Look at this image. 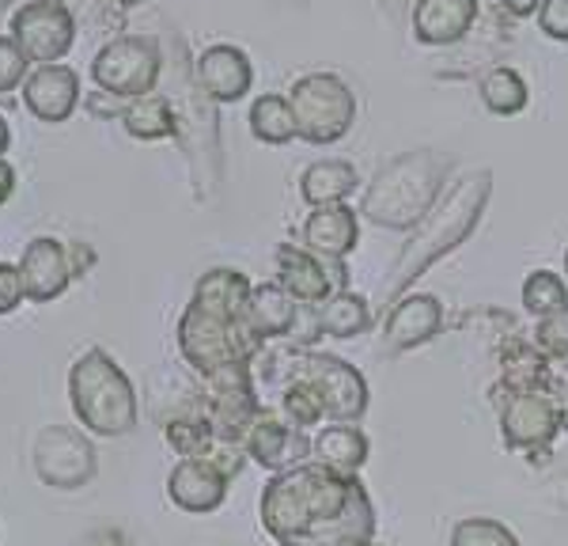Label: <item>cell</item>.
Listing matches in <instances>:
<instances>
[{
  "label": "cell",
  "instance_id": "6da1fadb",
  "mask_svg": "<svg viewBox=\"0 0 568 546\" xmlns=\"http://www.w3.org/2000/svg\"><path fill=\"white\" fill-rule=\"evenodd\" d=\"M258 520L277 546H345L368 543L379 532V516L361 475H337L315 459L270 475L262 486Z\"/></svg>",
  "mask_w": 568,
  "mask_h": 546
},
{
  "label": "cell",
  "instance_id": "7a4b0ae2",
  "mask_svg": "<svg viewBox=\"0 0 568 546\" xmlns=\"http://www.w3.org/2000/svg\"><path fill=\"white\" fill-rule=\"evenodd\" d=\"M489 198H493V171L489 168L455 179L452 186L439 194V202L420 216L414 232L406 235V247H402L398 259H394L387 304L402 300L420 273H428L439 259H447L455 247H463L466 235L478 228Z\"/></svg>",
  "mask_w": 568,
  "mask_h": 546
},
{
  "label": "cell",
  "instance_id": "3957f363",
  "mask_svg": "<svg viewBox=\"0 0 568 546\" xmlns=\"http://www.w3.org/2000/svg\"><path fill=\"white\" fill-rule=\"evenodd\" d=\"M447 175H452V156H439L436 149L402 152L368 182L361 213L387 232H414L420 216L439 202Z\"/></svg>",
  "mask_w": 568,
  "mask_h": 546
},
{
  "label": "cell",
  "instance_id": "277c9868",
  "mask_svg": "<svg viewBox=\"0 0 568 546\" xmlns=\"http://www.w3.org/2000/svg\"><path fill=\"white\" fill-rule=\"evenodd\" d=\"M69 406L80 429L88 436H103V441L130 436L141 422V398H136L133 380L103 345H91L72 361Z\"/></svg>",
  "mask_w": 568,
  "mask_h": 546
},
{
  "label": "cell",
  "instance_id": "5b68a950",
  "mask_svg": "<svg viewBox=\"0 0 568 546\" xmlns=\"http://www.w3.org/2000/svg\"><path fill=\"white\" fill-rule=\"evenodd\" d=\"M179 353L197 376H213L232 364H258L265 342H258L246 326V318L220 315L213 307H201L190 300L179 315Z\"/></svg>",
  "mask_w": 568,
  "mask_h": 546
},
{
  "label": "cell",
  "instance_id": "8992f818",
  "mask_svg": "<svg viewBox=\"0 0 568 546\" xmlns=\"http://www.w3.org/2000/svg\"><path fill=\"white\" fill-rule=\"evenodd\" d=\"M288 103L296 114V136L315 149L349 136L356 122V95L334 72H307L288 88Z\"/></svg>",
  "mask_w": 568,
  "mask_h": 546
},
{
  "label": "cell",
  "instance_id": "52a82bcc",
  "mask_svg": "<svg viewBox=\"0 0 568 546\" xmlns=\"http://www.w3.org/2000/svg\"><path fill=\"white\" fill-rule=\"evenodd\" d=\"M493 406L500 410L504 444L524 455L527 463H546L554 455L557 436L568 429V406L561 403V395L519 391V395H493Z\"/></svg>",
  "mask_w": 568,
  "mask_h": 546
},
{
  "label": "cell",
  "instance_id": "ba28073f",
  "mask_svg": "<svg viewBox=\"0 0 568 546\" xmlns=\"http://www.w3.org/2000/svg\"><path fill=\"white\" fill-rule=\"evenodd\" d=\"M91 80L114 99H141L163 80V46L152 34H114L99 46Z\"/></svg>",
  "mask_w": 568,
  "mask_h": 546
},
{
  "label": "cell",
  "instance_id": "9c48e42d",
  "mask_svg": "<svg viewBox=\"0 0 568 546\" xmlns=\"http://www.w3.org/2000/svg\"><path fill=\"white\" fill-rule=\"evenodd\" d=\"M201 384V410L216 433V444H243L251 433L254 417L262 414L258 376L254 364H232L213 376H197Z\"/></svg>",
  "mask_w": 568,
  "mask_h": 546
},
{
  "label": "cell",
  "instance_id": "30bf717a",
  "mask_svg": "<svg viewBox=\"0 0 568 546\" xmlns=\"http://www.w3.org/2000/svg\"><path fill=\"white\" fill-rule=\"evenodd\" d=\"M31 467L42 486L72 494V489H84L88 482L95 478L99 452L84 429H72V425H45V429L34 436Z\"/></svg>",
  "mask_w": 568,
  "mask_h": 546
},
{
  "label": "cell",
  "instance_id": "8fae6325",
  "mask_svg": "<svg viewBox=\"0 0 568 546\" xmlns=\"http://www.w3.org/2000/svg\"><path fill=\"white\" fill-rule=\"evenodd\" d=\"M12 39L34 65H58L77 46V23L58 0H23L12 12Z\"/></svg>",
  "mask_w": 568,
  "mask_h": 546
},
{
  "label": "cell",
  "instance_id": "7c38bea8",
  "mask_svg": "<svg viewBox=\"0 0 568 546\" xmlns=\"http://www.w3.org/2000/svg\"><path fill=\"white\" fill-rule=\"evenodd\" d=\"M500 380L493 384V395H519V391H546V395H565L568 384L554 372V357L538 350L535 338L511 334L497 345Z\"/></svg>",
  "mask_w": 568,
  "mask_h": 546
},
{
  "label": "cell",
  "instance_id": "4fadbf2b",
  "mask_svg": "<svg viewBox=\"0 0 568 546\" xmlns=\"http://www.w3.org/2000/svg\"><path fill=\"white\" fill-rule=\"evenodd\" d=\"M273 262H277V281L300 307H323L337 289H349L342 277V262H326L296 243H281Z\"/></svg>",
  "mask_w": 568,
  "mask_h": 546
},
{
  "label": "cell",
  "instance_id": "5bb4252c",
  "mask_svg": "<svg viewBox=\"0 0 568 546\" xmlns=\"http://www.w3.org/2000/svg\"><path fill=\"white\" fill-rule=\"evenodd\" d=\"M243 452L246 459L258 463L270 475H281V471H292L300 463H311V436L292 429L281 410L262 406V414L254 417L251 433L243 441Z\"/></svg>",
  "mask_w": 568,
  "mask_h": 546
},
{
  "label": "cell",
  "instance_id": "9a60e30c",
  "mask_svg": "<svg viewBox=\"0 0 568 546\" xmlns=\"http://www.w3.org/2000/svg\"><path fill=\"white\" fill-rule=\"evenodd\" d=\"M16 266H20L23 293L31 304H50L77 281L69 266V243H61L58 235H34Z\"/></svg>",
  "mask_w": 568,
  "mask_h": 546
},
{
  "label": "cell",
  "instance_id": "2e32d148",
  "mask_svg": "<svg viewBox=\"0 0 568 546\" xmlns=\"http://www.w3.org/2000/svg\"><path fill=\"white\" fill-rule=\"evenodd\" d=\"M444 331V304L433 293H406L394 300L387 318H383V342L390 353L420 350Z\"/></svg>",
  "mask_w": 568,
  "mask_h": 546
},
{
  "label": "cell",
  "instance_id": "e0dca14e",
  "mask_svg": "<svg viewBox=\"0 0 568 546\" xmlns=\"http://www.w3.org/2000/svg\"><path fill=\"white\" fill-rule=\"evenodd\" d=\"M80 72L72 65H34L23 80V103L39 122H69L80 107Z\"/></svg>",
  "mask_w": 568,
  "mask_h": 546
},
{
  "label": "cell",
  "instance_id": "ac0fdd59",
  "mask_svg": "<svg viewBox=\"0 0 568 546\" xmlns=\"http://www.w3.org/2000/svg\"><path fill=\"white\" fill-rule=\"evenodd\" d=\"M232 478L213 459H179L168 475V497L190 516H209L227 501Z\"/></svg>",
  "mask_w": 568,
  "mask_h": 546
},
{
  "label": "cell",
  "instance_id": "d6986e66",
  "mask_svg": "<svg viewBox=\"0 0 568 546\" xmlns=\"http://www.w3.org/2000/svg\"><path fill=\"white\" fill-rule=\"evenodd\" d=\"M197 84L205 88V95L213 103H240L246 91L254 88V65L251 58L232 42H216L209 50L197 53L194 61Z\"/></svg>",
  "mask_w": 568,
  "mask_h": 546
},
{
  "label": "cell",
  "instance_id": "ffe728a7",
  "mask_svg": "<svg viewBox=\"0 0 568 546\" xmlns=\"http://www.w3.org/2000/svg\"><path fill=\"white\" fill-rule=\"evenodd\" d=\"M478 12V0H417L409 27H414V39L425 46H459L466 34H474Z\"/></svg>",
  "mask_w": 568,
  "mask_h": 546
},
{
  "label": "cell",
  "instance_id": "44dd1931",
  "mask_svg": "<svg viewBox=\"0 0 568 546\" xmlns=\"http://www.w3.org/2000/svg\"><path fill=\"white\" fill-rule=\"evenodd\" d=\"M361 243V213L345 205L311 209L304 221V247L326 262H345Z\"/></svg>",
  "mask_w": 568,
  "mask_h": 546
},
{
  "label": "cell",
  "instance_id": "7402d4cb",
  "mask_svg": "<svg viewBox=\"0 0 568 546\" xmlns=\"http://www.w3.org/2000/svg\"><path fill=\"white\" fill-rule=\"evenodd\" d=\"M246 326L258 342H292L300 334V304L281 281H258L246 300Z\"/></svg>",
  "mask_w": 568,
  "mask_h": 546
},
{
  "label": "cell",
  "instance_id": "603a6c76",
  "mask_svg": "<svg viewBox=\"0 0 568 546\" xmlns=\"http://www.w3.org/2000/svg\"><path fill=\"white\" fill-rule=\"evenodd\" d=\"M368 455H372V444L361 425L329 422L311 436V459L323 463L329 471H337V475H361Z\"/></svg>",
  "mask_w": 568,
  "mask_h": 546
},
{
  "label": "cell",
  "instance_id": "cb8c5ba5",
  "mask_svg": "<svg viewBox=\"0 0 568 546\" xmlns=\"http://www.w3.org/2000/svg\"><path fill=\"white\" fill-rule=\"evenodd\" d=\"M356 186H361V171H356L349 160H315L304 175H300V198H304L311 209L345 205Z\"/></svg>",
  "mask_w": 568,
  "mask_h": 546
},
{
  "label": "cell",
  "instance_id": "d4e9b609",
  "mask_svg": "<svg viewBox=\"0 0 568 546\" xmlns=\"http://www.w3.org/2000/svg\"><path fill=\"white\" fill-rule=\"evenodd\" d=\"M315 323L318 334H326V338H361L372 326V304L353 289H337L323 307H315Z\"/></svg>",
  "mask_w": 568,
  "mask_h": 546
},
{
  "label": "cell",
  "instance_id": "484cf974",
  "mask_svg": "<svg viewBox=\"0 0 568 546\" xmlns=\"http://www.w3.org/2000/svg\"><path fill=\"white\" fill-rule=\"evenodd\" d=\"M125 133L136 141H163V136H179L175 111H171V99L163 91H149L141 99H130L122 111Z\"/></svg>",
  "mask_w": 568,
  "mask_h": 546
},
{
  "label": "cell",
  "instance_id": "4316f807",
  "mask_svg": "<svg viewBox=\"0 0 568 546\" xmlns=\"http://www.w3.org/2000/svg\"><path fill=\"white\" fill-rule=\"evenodd\" d=\"M478 91H481V103L489 107L493 114H500V118H511V114L527 111V103H530L527 80L519 77L511 65H489V69H485Z\"/></svg>",
  "mask_w": 568,
  "mask_h": 546
},
{
  "label": "cell",
  "instance_id": "83f0119b",
  "mask_svg": "<svg viewBox=\"0 0 568 546\" xmlns=\"http://www.w3.org/2000/svg\"><path fill=\"white\" fill-rule=\"evenodd\" d=\"M251 133L262 144H288L296 141V114H292L288 95L265 91L251 103Z\"/></svg>",
  "mask_w": 568,
  "mask_h": 546
},
{
  "label": "cell",
  "instance_id": "f1b7e54d",
  "mask_svg": "<svg viewBox=\"0 0 568 546\" xmlns=\"http://www.w3.org/2000/svg\"><path fill=\"white\" fill-rule=\"evenodd\" d=\"M277 410L284 414V422H288L292 429H300V433H307V429H315V425L329 422L323 398H318V391L311 387V384H304V380H292V384L281 387Z\"/></svg>",
  "mask_w": 568,
  "mask_h": 546
},
{
  "label": "cell",
  "instance_id": "f546056e",
  "mask_svg": "<svg viewBox=\"0 0 568 546\" xmlns=\"http://www.w3.org/2000/svg\"><path fill=\"white\" fill-rule=\"evenodd\" d=\"M565 304H568V281L561 277V273H554V270L527 273L524 307H527V315H535V323L546 315H554V312H561Z\"/></svg>",
  "mask_w": 568,
  "mask_h": 546
},
{
  "label": "cell",
  "instance_id": "4dcf8cb0",
  "mask_svg": "<svg viewBox=\"0 0 568 546\" xmlns=\"http://www.w3.org/2000/svg\"><path fill=\"white\" fill-rule=\"evenodd\" d=\"M447 546H524L516 539L508 524L493 520V516H466L452 527Z\"/></svg>",
  "mask_w": 568,
  "mask_h": 546
},
{
  "label": "cell",
  "instance_id": "1f68e13d",
  "mask_svg": "<svg viewBox=\"0 0 568 546\" xmlns=\"http://www.w3.org/2000/svg\"><path fill=\"white\" fill-rule=\"evenodd\" d=\"M530 338L538 342V350H542L546 357L565 361V357H568V304L561 307V312L538 318V323H535V334H530Z\"/></svg>",
  "mask_w": 568,
  "mask_h": 546
},
{
  "label": "cell",
  "instance_id": "d6a6232c",
  "mask_svg": "<svg viewBox=\"0 0 568 546\" xmlns=\"http://www.w3.org/2000/svg\"><path fill=\"white\" fill-rule=\"evenodd\" d=\"M27 72H31V61L27 53L16 46L12 34H0V95L12 88H23Z\"/></svg>",
  "mask_w": 568,
  "mask_h": 546
},
{
  "label": "cell",
  "instance_id": "836d02e7",
  "mask_svg": "<svg viewBox=\"0 0 568 546\" xmlns=\"http://www.w3.org/2000/svg\"><path fill=\"white\" fill-rule=\"evenodd\" d=\"M58 4L72 16V23H77V27H103L106 20L122 23V20H114V16H110L106 0H58Z\"/></svg>",
  "mask_w": 568,
  "mask_h": 546
},
{
  "label": "cell",
  "instance_id": "e575fe53",
  "mask_svg": "<svg viewBox=\"0 0 568 546\" xmlns=\"http://www.w3.org/2000/svg\"><path fill=\"white\" fill-rule=\"evenodd\" d=\"M538 27H542L546 39L568 42V0H542V8H538Z\"/></svg>",
  "mask_w": 568,
  "mask_h": 546
},
{
  "label": "cell",
  "instance_id": "d590c367",
  "mask_svg": "<svg viewBox=\"0 0 568 546\" xmlns=\"http://www.w3.org/2000/svg\"><path fill=\"white\" fill-rule=\"evenodd\" d=\"M23 300H27V293H23L20 266H12V262H0V315H12Z\"/></svg>",
  "mask_w": 568,
  "mask_h": 546
},
{
  "label": "cell",
  "instance_id": "8d00e7d4",
  "mask_svg": "<svg viewBox=\"0 0 568 546\" xmlns=\"http://www.w3.org/2000/svg\"><path fill=\"white\" fill-rule=\"evenodd\" d=\"M69 266H72V277H84V273L95 266V251L88 243H69Z\"/></svg>",
  "mask_w": 568,
  "mask_h": 546
},
{
  "label": "cell",
  "instance_id": "74e56055",
  "mask_svg": "<svg viewBox=\"0 0 568 546\" xmlns=\"http://www.w3.org/2000/svg\"><path fill=\"white\" fill-rule=\"evenodd\" d=\"M500 12H508L511 20H530V16H538V8H542V0H497Z\"/></svg>",
  "mask_w": 568,
  "mask_h": 546
},
{
  "label": "cell",
  "instance_id": "f35d334b",
  "mask_svg": "<svg viewBox=\"0 0 568 546\" xmlns=\"http://www.w3.org/2000/svg\"><path fill=\"white\" fill-rule=\"evenodd\" d=\"M12 194H16V168L4 156H0V205H4Z\"/></svg>",
  "mask_w": 568,
  "mask_h": 546
},
{
  "label": "cell",
  "instance_id": "ab89813d",
  "mask_svg": "<svg viewBox=\"0 0 568 546\" xmlns=\"http://www.w3.org/2000/svg\"><path fill=\"white\" fill-rule=\"evenodd\" d=\"M8 144H12V125H8L4 114H0V156L8 152Z\"/></svg>",
  "mask_w": 568,
  "mask_h": 546
},
{
  "label": "cell",
  "instance_id": "60d3db41",
  "mask_svg": "<svg viewBox=\"0 0 568 546\" xmlns=\"http://www.w3.org/2000/svg\"><path fill=\"white\" fill-rule=\"evenodd\" d=\"M383 8H390V12H402V8H409V0H379ZM417 4V0H414Z\"/></svg>",
  "mask_w": 568,
  "mask_h": 546
},
{
  "label": "cell",
  "instance_id": "b9f144b4",
  "mask_svg": "<svg viewBox=\"0 0 568 546\" xmlns=\"http://www.w3.org/2000/svg\"><path fill=\"white\" fill-rule=\"evenodd\" d=\"M110 4L122 8V12H125V8H136V4H144V0H110Z\"/></svg>",
  "mask_w": 568,
  "mask_h": 546
},
{
  "label": "cell",
  "instance_id": "7bdbcfd3",
  "mask_svg": "<svg viewBox=\"0 0 568 546\" xmlns=\"http://www.w3.org/2000/svg\"><path fill=\"white\" fill-rule=\"evenodd\" d=\"M345 546H383L379 539H368V543H345Z\"/></svg>",
  "mask_w": 568,
  "mask_h": 546
},
{
  "label": "cell",
  "instance_id": "ee69618b",
  "mask_svg": "<svg viewBox=\"0 0 568 546\" xmlns=\"http://www.w3.org/2000/svg\"><path fill=\"white\" fill-rule=\"evenodd\" d=\"M565 281H568V251H565Z\"/></svg>",
  "mask_w": 568,
  "mask_h": 546
},
{
  "label": "cell",
  "instance_id": "f6af8a7d",
  "mask_svg": "<svg viewBox=\"0 0 568 546\" xmlns=\"http://www.w3.org/2000/svg\"><path fill=\"white\" fill-rule=\"evenodd\" d=\"M8 4H12V0H0V12H4V8H8Z\"/></svg>",
  "mask_w": 568,
  "mask_h": 546
},
{
  "label": "cell",
  "instance_id": "bcb514c9",
  "mask_svg": "<svg viewBox=\"0 0 568 546\" xmlns=\"http://www.w3.org/2000/svg\"><path fill=\"white\" fill-rule=\"evenodd\" d=\"M565 406H568V391H565Z\"/></svg>",
  "mask_w": 568,
  "mask_h": 546
}]
</instances>
